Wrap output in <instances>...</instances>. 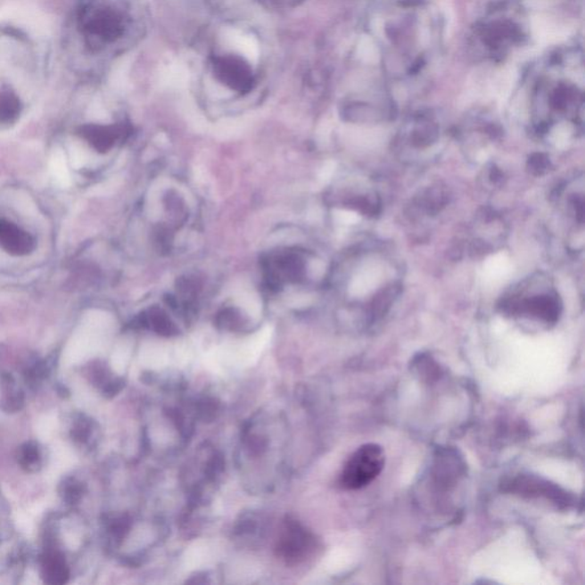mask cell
<instances>
[{
    "label": "cell",
    "mask_w": 585,
    "mask_h": 585,
    "mask_svg": "<svg viewBox=\"0 0 585 585\" xmlns=\"http://www.w3.org/2000/svg\"><path fill=\"white\" fill-rule=\"evenodd\" d=\"M19 465L28 473H36L42 466V452L36 441H28L21 446L18 455Z\"/></svg>",
    "instance_id": "obj_16"
},
{
    "label": "cell",
    "mask_w": 585,
    "mask_h": 585,
    "mask_svg": "<svg viewBox=\"0 0 585 585\" xmlns=\"http://www.w3.org/2000/svg\"><path fill=\"white\" fill-rule=\"evenodd\" d=\"M530 27L525 8L518 0H501L487 8L470 35L474 55L489 62H501L526 44Z\"/></svg>",
    "instance_id": "obj_6"
},
{
    "label": "cell",
    "mask_w": 585,
    "mask_h": 585,
    "mask_svg": "<svg viewBox=\"0 0 585 585\" xmlns=\"http://www.w3.org/2000/svg\"><path fill=\"white\" fill-rule=\"evenodd\" d=\"M93 433L91 420L85 416H77L72 422L71 438L77 444H88Z\"/></svg>",
    "instance_id": "obj_18"
},
{
    "label": "cell",
    "mask_w": 585,
    "mask_h": 585,
    "mask_svg": "<svg viewBox=\"0 0 585 585\" xmlns=\"http://www.w3.org/2000/svg\"><path fill=\"white\" fill-rule=\"evenodd\" d=\"M3 384L4 391H5L2 402L3 409L11 413L19 412L24 405L23 392L18 388L15 380L11 375L4 376Z\"/></svg>",
    "instance_id": "obj_15"
},
{
    "label": "cell",
    "mask_w": 585,
    "mask_h": 585,
    "mask_svg": "<svg viewBox=\"0 0 585 585\" xmlns=\"http://www.w3.org/2000/svg\"><path fill=\"white\" fill-rule=\"evenodd\" d=\"M384 465L385 454L380 445H363L345 463L341 474V485L345 490L363 489L382 473Z\"/></svg>",
    "instance_id": "obj_8"
},
{
    "label": "cell",
    "mask_w": 585,
    "mask_h": 585,
    "mask_svg": "<svg viewBox=\"0 0 585 585\" xmlns=\"http://www.w3.org/2000/svg\"><path fill=\"white\" fill-rule=\"evenodd\" d=\"M551 168L550 160L543 153H534L528 161V169L535 176H543Z\"/></svg>",
    "instance_id": "obj_19"
},
{
    "label": "cell",
    "mask_w": 585,
    "mask_h": 585,
    "mask_svg": "<svg viewBox=\"0 0 585 585\" xmlns=\"http://www.w3.org/2000/svg\"><path fill=\"white\" fill-rule=\"evenodd\" d=\"M35 238L15 223L0 218V249L13 256H26L35 250Z\"/></svg>",
    "instance_id": "obj_11"
},
{
    "label": "cell",
    "mask_w": 585,
    "mask_h": 585,
    "mask_svg": "<svg viewBox=\"0 0 585 585\" xmlns=\"http://www.w3.org/2000/svg\"><path fill=\"white\" fill-rule=\"evenodd\" d=\"M314 539L296 523H287L280 531L278 554L288 563H299L311 551Z\"/></svg>",
    "instance_id": "obj_9"
},
{
    "label": "cell",
    "mask_w": 585,
    "mask_h": 585,
    "mask_svg": "<svg viewBox=\"0 0 585 585\" xmlns=\"http://www.w3.org/2000/svg\"><path fill=\"white\" fill-rule=\"evenodd\" d=\"M84 494V485L75 477L64 479L60 485V495L69 506L78 505Z\"/></svg>",
    "instance_id": "obj_17"
},
{
    "label": "cell",
    "mask_w": 585,
    "mask_h": 585,
    "mask_svg": "<svg viewBox=\"0 0 585 585\" xmlns=\"http://www.w3.org/2000/svg\"><path fill=\"white\" fill-rule=\"evenodd\" d=\"M449 202V194L439 185L426 189L420 196L414 199L413 209L424 215H436Z\"/></svg>",
    "instance_id": "obj_14"
},
{
    "label": "cell",
    "mask_w": 585,
    "mask_h": 585,
    "mask_svg": "<svg viewBox=\"0 0 585 585\" xmlns=\"http://www.w3.org/2000/svg\"><path fill=\"white\" fill-rule=\"evenodd\" d=\"M441 137V125L432 113L422 112L412 117L404 133V141L414 149H426Z\"/></svg>",
    "instance_id": "obj_10"
},
{
    "label": "cell",
    "mask_w": 585,
    "mask_h": 585,
    "mask_svg": "<svg viewBox=\"0 0 585 585\" xmlns=\"http://www.w3.org/2000/svg\"><path fill=\"white\" fill-rule=\"evenodd\" d=\"M145 21V0H76L64 31L69 63L81 78H99L105 64L139 42Z\"/></svg>",
    "instance_id": "obj_2"
},
{
    "label": "cell",
    "mask_w": 585,
    "mask_h": 585,
    "mask_svg": "<svg viewBox=\"0 0 585 585\" xmlns=\"http://www.w3.org/2000/svg\"><path fill=\"white\" fill-rule=\"evenodd\" d=\"M444 18L430 0H380L366 32L393 85L416 84L433 70L444 43Z\"/></svg>",
    "instance_id": "obj_1"
},
{
    "label": "cell",
    "mask_w": 585,
    "mask_h": 585,
    "mask_svg": "<svg viewBox=\"0 0 585 585\" xmlns=\"http://www.w3.org/2000/svg\"><path fill=\"white\" fill-rule=\"evenodd\" d=\"M80 136L87 140L89 144L99 150L105 152L112 145L117 136V126L108 124H84L79 128Z\"/></svg>",
    "instance_id": "obj_13"
},
{
    "label": "cell",
    "mask_w": 585,
    "mask_h": 585,
    "mask_svg": "<svg viewBox=\"0 0 585 585\" xmlns=\"http://www.w3.org/2000/svg\"><path fill=\"white\" fill-rule=\"evenodd\" d=\"M47 73V52L38 40L19 28L0 26V124L19 119Z\"/></svg>",
    "instance_id": "obj_5"
},
{
    "label": "cell",
    "mask_w": 585,
    "mask_h": 585,
    "mask_svg": "<svg viewBox=\"0 0 585 585\" xmlns=\"http://www.w3.org/2000/svg\"><path fill=\"white\" fill-rule=\"evenodd\" d=\"M249 20L230 18L217 24L207 39L199 78L218 96L247 95L267 76L268 43Z\"/></svg>",
    "instance_id": "obj_4"
},
{
    "label": "cell",
    "mask_w": 585,
    "mask_h": 585,
    "mask_svg": "<svg viewBox=\"0 0 585 585\" xmlns=\"http://www.w3.org/2000/svg\"><path fill=\"white\" fill-rule=\"evenodd\" d=\"M525 78L531 125L538 136H546L563 123L583 132L582 44L570 43L548 52L531 67Z\"/></svg>",
    "instance_id": "obj_3"
},
{
    "label": "cell",
    "mask_w": 585,
    "mask_h": 585,
    "mask_svg": "<svg viewBox=\"0 0 585 585\" xmlns=\"http://www.w3.org/2000/svg\"><path fill=\"white\" fill-rule=\"evenodd\" d=\"M42 575L45 582L61 585L68 582L70 571L64 556L58 548L47 547L42 556Z\"/></svg>",
    "instance_id": "obj_12"
},
{
    "label": "cell",
    "mask_w": 585,
    "mask_h": 585,
    "mask_svg": "<svg viewBox=\"0 0 585 585\" xmlns=\"http://www.w3.org/2000/svg\"><path fill=\"white\" fill-rule=\"evenodd\" d=\"M501 308L505 314L514 317H531L547 324H555L562 314V300L552 287L539 291L523 290L503 298Z\"/></svg>",
    "instance_id": "obj_7"
}]
</instances>
